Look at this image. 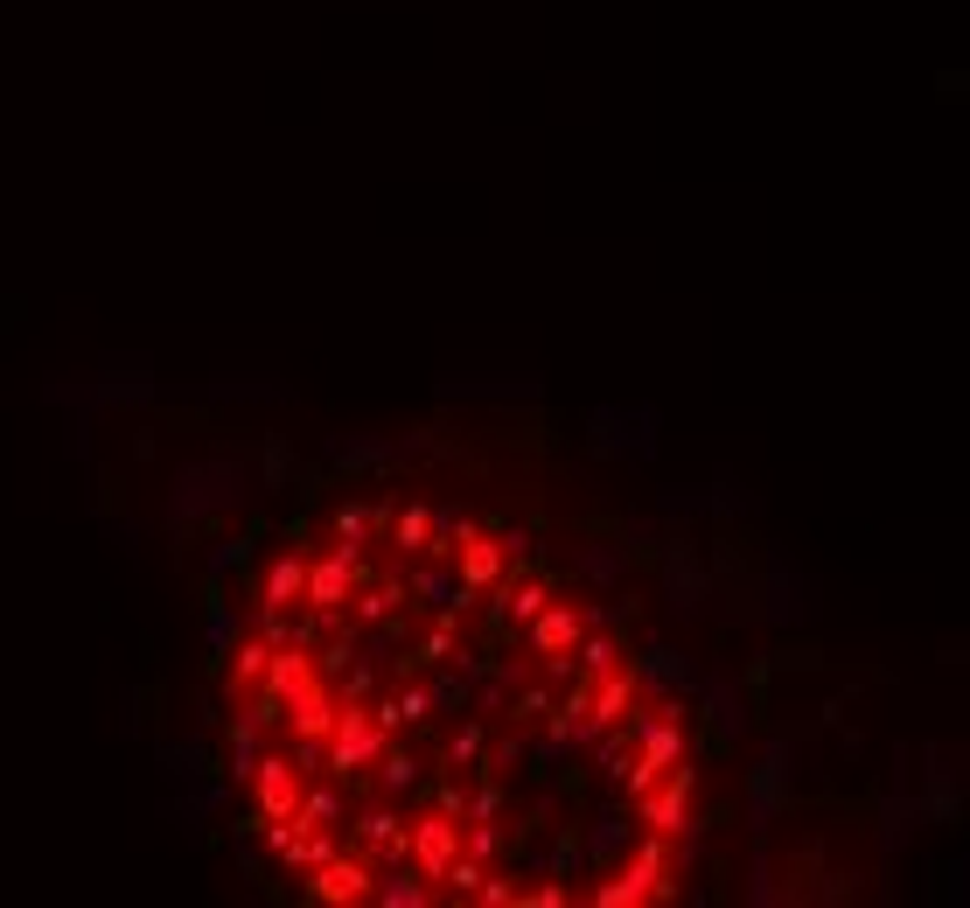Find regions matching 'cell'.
<instances>
[{
  "label": "cell",
  "instance_id": "cell-1",
  "mask_svg": "<svg viewBox=\"0 0 970 908\" xmlns=\"http://www.w3.org/2000/svg\"><path fill=\"white\" fill-rule=\"evenodd\" d=\"M957 901H970V860L957 867Z\"/></svg>",
  "mask_w": 970,
  "mask_h": 908
}]
</instances>
